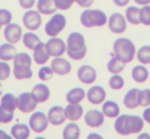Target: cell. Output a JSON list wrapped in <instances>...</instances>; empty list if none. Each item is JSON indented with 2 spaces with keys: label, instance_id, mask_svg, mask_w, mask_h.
<instances>
[{
  "label": "cell",
  "instance_id": "5b68a950",
  "mask_svg": "<svg viewBox=\"0 0 150 139\" xmlns=\"http://www.w3.org/2000/svg\"><path fill=\"white\" fill-rule=\"evenodd\" d=\"M107 20V15L100 9H86L80 15V23L86 28L103 27Z\"/></svg>",
  "mask_w": 150,
  "mask_h": 139
},
{
  "label": "cell",
  "instance_id": "7a4b0ae2",
  "mask_svg": "<svg viewBox=\"0 0 150 139\" xmlns=\"http://www.w3.org/2000/svg\"><path fill=\"white\" fill-rule=\"evenodd\" d=\"M86 39L79 32H72L67 38V54L74 60H81L86 54Z\"/></svg>",
  "mask_w": 150,
  "mask_h": 139
},
{
  "label": "cell",
  "instance_id": "cb8c5ba5",
  "mask_svg": "<svg viewBox=\"0 0 150 139\" xmlns=\"http://www.w3.org/2000/svg\"><path fill=\"white\" fill-rule=\"evenodd\" d=\"M57 6L54 4V0H38L37 10L44 15H52L57 11Z\"/></svg>",
  "mask_w": 150,
  "mask_h": 139
},
{
  "label": "cell",
  "instance_id": "83f0119b",
  "mask_svg": "<svg viewBox=\"0 0 150 139\" xmlns=\"http://www.w3.org/2000/svg\"><path fill=\"white\" fill-rule=\"evenodd\" d=\"M84 97H86V91L80 87L73 88L66 95V99L69 103H79L84 99Z\"/></svg>",
  "mask_w": 150,
  "mask_h": 139
},
{
  "label": "cell",
  "instance_id": "e0dca14e",
  "mask_svg": "<svg viewBox=\"0 0 150 139\" xmlns=\"http://www.w3.org/2000/svg\"><path fill=\"white\" fill-rule=\"evenodd\" d=\"M88 101L93 104H100L106 99V91L101 86H93L86 92Z\"/></svg>",
  "mask_w": 150,
  "mask_h": 139
},
{
  "label": "cell",
  "instance_id": "f907efd6",
  "mask_svg": "<svg viewBox=\"0 0 150 139\" xmlns=\"http://www.w3.org/2000/svg\"><path fill=\"white\" fill-rule=\"evenodd\" d=\"M1 94H2V85L0 83V96H1Z\"/></svg>",
  "mask_w": 150,
  "mask_h": 139
},
{
  "label": "cell",
  "instance_id": "681fc988",
  "mask_svg": "<svg viewBox=\"0 0 150 139\" xmlns=\"http://www.w3.org/2000/svg\"><path fill=\"white\" fill-rule=\"evenodd\" d=\"M92 137H96V135H88V138H92ZM97 137L102 138V136H100V135H97Z\"/></svg>",
  "mask_w": 150,
  "mask_h": 139
},
{
  "label": "cell",
  "instance_id": "30bf717a",
  "mask_svg": "<svg viewBox=\"0 0 150 139\" xmlns=\"http://www.w3.org/2000/svg\"><path fill=\"white\" fill-rule=\"evenodd\" d=\"M108 27L112 33L122 34L127 30V19L119 13H112L108 20Z\"/></svg>",
  "mask_w": 150,
  "mask_h": 139
},
{
  "label": "cell",
  "instance_id": "8d00e7d4",
  "mask_svg": "<svg viewBox=\"0 0 150 139\" xmlns=\"http://www.w3.org/2000/svg\"><path fill=\"white\" fill-rule=\"evenodd\" d=\"M11 75V66L6 61H0V81L6 80Z\"/></svg>",
  "mask_w": 150,
  "mask_h": 139
},
{
  "label": "cell",
  "instance_id": "74e56055",
  "mask_svg": "<svg viewBox=\"0 0 150 139\" xmlns=\"http://www.w3.org/2000/svg\"><path fill=\"white\" fill-rule=\"evenodd\" d=\"M140 105L144 106V108H147L150 105V89L141 90L140 92Z\"/></svg>",
  "mask_w": 150,
  "mask_h": 139
},
{
  "label": "cell",
  "instance_id": "6da1fadb",
  "mask_svg": "<svg viewBox=\"0 0 150 139\" xmlns=\"http://www.w3.org/2000/svg\"><path fill=\"white\" fill-rule=\"evenodd\" d=\"M144 128V120L135 115H121L116 118L114 129L120 135L138 134Z\"/></svg>",
  "mask_w": 150,
  "mask_h": 139
},
{
  "label": "cell",
  "instance_id": "f35d334b",
  "mask_svg": "<svg viewBox=\"0 0 150 139\" xmlns=\"http://www.w3.org/2000/svg\"><path fill=\"white\" fill-rule=\"evenodd\" d=\"M13 20V15L7 9H0V26H6Z\"/></svg>",
  "mask_w": 150,
  "mask_h": 139
},
{
  "label": "cell",
  "instance_id": "9a60e30c",
  "mask_svg": "<svg viewBox=\"0 0 150 139\" xmlns=\"http://www.w3.org/2000/svg\"><path fill=\"white\" fill-rule=\"evenodd\" d=\"M104 114L98 110H91L84 116V122L88 127L97 128L100 127L104 123Z\"/></svg>",
  "mask_w": 150,
  "mask_h": 139
},
{
  "label": "cell",
  "instance_id": "816d5d0a",
  "mask_svg": "<svg viewBox=\"0 0 150 139\" xmlns=\"http://www.w3.org/2000/svg\"><path fill=\"white\" fill-rule=\"evenodd\" d=\"M0 29H1V26H0Z\"/></svg>",
  "mask_w": 150,
  "mask_h": 139
},
{
  "label": "cell",
  "instance_id": "7dc6e473",
  "mask_svg": "<svg viewBox=\"0 0 150 139\" xmlns=\"http://www.w3.org/2000/svg\"><path fill=\"white\" fill-rule=\"evenodd\" d=\"M137 4H140V5H147L150 3V0H134Z\"/></svg>",
  "mask_w": 150,
  "mask_h": 139
},
{
  "label": "cell",
  "instance_id": "4dcf8cb0",
  "mask_svg": "<svg viewBox=\"0 0 150 139\" xmlns=\"http://www.w3.org/2000/svg\"><path fill=\"white\" fill-rule=\"evenodd\" d=\"M125 19L132 25H139L140 22V8L137 6H129L125 10Z\"/></svg>",
  "mask_w": 150,
  "mask_h": 139
},
{
  "label": "cell",
  "instance_id": "1f68e13d",
  "mask_svg": "<svg viewBox=\"0 0 150 139\" xmlns=\"http://www.w3.org/2000/svg\"><path fill=\"white\" fill-rule=\"evenodd\" d=\"M40 38L38 37L36 34L32 33V32H28L23 36V44L28 48V49L33 50L36 47L37 44L40 43Z\"/></svg>",
  "mask_w": 150,
  "mask_h": 139
},
{
  "label": "cell",
  "instance_id": "836d02e7",
  "mask_svg": "<svg viewBox=\"0 0 150 139\" xmlns=\"http://www.w3.org/2000/svg\"><path fill=\"white\" fill-rule=\"evenodd\" d=\"M125 85V80L118 74H113L112 77L109 79V86L113 90H120Z\"/></svg>",
  "mask_w": 150,
  "mask_h": 139
},
{
  "label": "cell",
  "instance_id": "ffe728a7",
  "mask_svg": "<svg viewBox=\"0 0 150 139\" xmlns=\"http://www.w3.org/2000/svg\"><path fill=\"white\" fill-rule=\"evenodd\" d=\"M83 115V108L79 103H69L65 108V116L66 119L75 122L79 120Z\"/></svg>",
  "mask_w": 150,
  "mask_h": 139
},
{
  "label": "cell",
  "instance_id": "b9f144b4",
  "mask_svg": "<svg viewBox=\"0 0 150 139\" xmlns=\"http://www.w3.org/2000/svg\"><path fill=\"white\" fill-rule=\"evenodd\" d=\"M19 3L21 7L25 9H30L35 4V0H19Z\"/></svg>",
  "mask_w": 150,
  "mask_h": 139
},
{
  "label": "cell",
  "instance_id": "8992f818",
  "mask_svg": "<svg viewBox=\"0 0 150 139\" xmlns=\"http://www.w3.org/2000/svg\"><path fill=\"white\" fill-rule=\"evenodd\" d=\"M66 17H65L64 15L62 13H56L52 17V19L46 23L45 25V33L47 36H50V37H56L58 36L63 30L66 27Z\"/></svg>",
  "mask_w": 150,
  "mask_h": 139
},
{
  "label": "cell",
  "instance_id": "484cf974",
  "mask_svg": "<svg viewBox=\"0 0 150 139\" xmlns=\"http://www.w3.org/2000/svg\"><path fill=\"white\" fill-rule=\"evenodd\" d=\"M132 77L133 80L137 83H144L147 81L148 77H149V72L144 66H136L135 68L132 70Z\"/></svg>",
  "mask_w": 150,
  "mask_h": 139
},
{
  "label": "cell",
  "instance_id": "4316f807",
  "mask_svg": "<svg viewBox=\"0 0 150 139\" xmlns=\"http://www.w3.org/2000/svg\"><path fill=\"white\" fill-rule=\"evenodd\" d=\"M11 133L16 139H26L30 136V128L26 124H16L11 127Z\"/></svg>",
  "mask_w": 150,
  "mask_h": 139
},
{
  "label": "cell",
  "instance_id": "7bdbcfd3",
  "mask_svg": "<svg viewBox=\"0 0 150 139\" xmlns=\"http://www.w3.org/2000/svg\"><path fill=\"white\" fill-rule=\"evenodd\" d=\"M75 2L77 3L79 6L88 8V7H90L94 3V0H75Z\"/></svg>",
  "mask_w": 150,
  "mask_h": 139
},
{
  "label": "cell",
  "instance_id": "e575fe53",
  "mask_svg": "<svg viewBox=\"0 0 150 139\" xmlns=\"http://www.w3.org/2000/svg\"><path fill=\"white\" fill-rule=\"evenodd\" d=\"M140 22L144 26H150V5H144L140 9Z\"/></svg>",
  "mask_w": 150,
  "mask_h": 139
},
{
  "label": "cell",
  "instance_id": "ee69618b",
  "mask_svg": "<svg viewBox=\"0 0 150 139\" xmlns=\"http://www.w3.org/2000/svg\"><path fill=\"white\" fill-rule=\"evenodd\" d=\"M143 120L150 124V108H147L143 112Z\"/></svg>",
  "mask_w": 150,
  "mask_h": 139
},
{
  "label": "cell",
  "instance_id": "277c9868",
  "mask_svg": "<svg viewBox=\"0 0 150 139\" xmlns=\"http://www.w3.org/2000/svg\"><path fill=\"white\" fill-rule=\"evenodd\" d=\"M113 52L118 59H120L125 64H129L135 57V44L129 38H118L113 44Z\"/></svg>",
  "mask_w": 150,
  "mask_h": 139
},
{
  "label": "cell",
  "instance_id": "f1b7e54d",
  "mask_svg": "<svg viewBox=\"0 0 150 139\" xmlns=\"http://www.w3.org/2000/svg\"><path fill=\"white\" fill-rule=\"evenodd\" d=\"M63 137L65 139H78L80 137V128L77 124L70 123L64 128Z\"/></svg>",
  "mask_w": 150,
  "mask_h": 139
},
{
  "label": "cell",
  "instance_id": "ab89813d",
  "mask_svg": "<svg viewBox=\"0 0 150 139\" xmlns=\"http://www.w3.org/2000/svg\"><path fill=\"white\" fill-rule=\"evenodd\" d=\"M74 2L75 0H54V4H56L57 8L61 9V10L69 9Z\"/></svg>",
  "mask_w": 150,
  "mask_h": 139
},
{
  "label": "cell",
  "instance_id": "c3c4849f",
  "mask_svg": "<svg viewBox=\"0 0 150 139\" xmlns=\"http://www.w3.org/2000/svg\"><path fill=\"white\" fill-rule=\"evenodd\" d=\"M144 137H145V138H150V136L147 134V133H144L143 135H140V136L138 137V138H144Z\"/></svg>",
  "mask_w": 150,
  "mask_h": 139
},
{
  "label": "cell",
  "instance_id": "8fae6325",
  "mask_svg": "<svg viewBox=\"0 0 150 139\" xmlns=\"http://www.w3.org/2000/svg\"><path fill=\"white\" fill-rule=\"evenodd\" d=\"M41 15L39 11L36 10H28L23 15V24L27 29L31 31L38 30L41 26Z\"/></svg>",
  "mask_w": 150,
  "mask_h": 139
},
{
  "label": "cell",
  "instance_id": "3957f363",
  "mask_svg": "<svg viewBox=\"0 0 150 139\" xmlns=\"http://www.w3.org/2000/svg\"><path fill=\"white\" fill-rule=\"evenodd\" d=\"M13 75L16 79L24 80L30 79L33 76V72L30 68L32 64V58L26 52L17 53L13 57Z\"/></svg>",
  "mask_w": 150,
  "mask_h": 139
},
{
  "label": "cell",
  "instance_id": "603a6c76",
  "mask_svg": "<svg viewBox=\"0 0 150 139\" xmlns=\"http://www.w3.org/2000/svg\"><path fill=\"white\" fill-rule=\"evenodd\" d=\"M16 54H17V49L11 43L7 42L0 45V59L1 60L3 61L13 60Z\"/></svg>",
  "mask_w": 150,
  "mask_h": 139
},
{
  "label": "cell",
  "instance_id": "9c48e42d",
  "mask_svg": "<svg viewBox=\"0 0 150 139\" xmlns=\"http://www.w3.org/2000/svg\"><path fill=\"white\" fill-rule=\"evenodd\" d=\"M18 100V108L21 110L22 112H33L37 106V101L33 98L31 93L29 92H24L21 93L17 97Z\"/></svg>",
  "mask_w": 150,
  "mask_h": 139
},
{
  "label": "cell",
  "instance_id": "44dd1931",
  "mask_svg": "<svg viewBox=\"0 0 150 139\" xmlns=\"http://www.w3.org/2000/svg\"><path fill=\"white\" fill-rule=\"evenodd\" d=\"M33 58L34 61L37 64H44L50 58V54H48L47 50L45 47V43H41L36 45V47L33 49Z\"/></svg>",
  "mask_w": 150,
  "mask_h": 139
},
{
  "label": "cell",
  "instance_id": "7c38bea8",
  "mask_svg": "<svg viewBox=\"0 0 150 139\" xmlns=\"http://www.w3.org/2000/svg\"><path fill=\"white\" fill-rule=\"evenodd\" d=\"M77 77L79 81L86 85L93 84L97 79V72L92 66L88 64H83L78 68Z\"/></svg>",
  "mask_w": 150,
  "mask_h": 139
},
{
  "label": "cell",
  "instance_id": "f546056e",
  "mask_svg": "<svg viewBox=\"0 0 150 139\" xmlns=\"http://www.w3.org/2000/svg\"><path fill=\"white\" fill-rule=\"evenodd\" d=\"M125 64L123 61H121L120 59L116 57V56H112L110 58V60L107 64V70L108 72H110L111 74H119L125 70Z\"/></svg>",
  "mask_w": 150,
  "mask_h": 139
},
{
  "label": "cell",
  "instance_id": "bcb514c9",
  "mask_svg": "<svg viewBox=\"0 0 150 139\" xmlns=\"http://www.w3.org/2000/svg\"><path fill=\"white\" fill-rule=\"evenodd\" d=\"M0 139H11V136L6 134V132L0 130Z\"/></svg>",
  "mask_w": 150,
  "mask_h": 139
},
{
  "label": "cell",
  "instance_id": "d590c367",
  "mask_svg": "<svg viewBox=\"0 0 150 139\" xmlns=\"http://www.w3.org/2000/svg\"><path fill=\"white\" fill-rule=\"evenodd\" d=\"M54 77V71L50 66H42L38 72V78L42 81H48Z\"/></svg>",
  "mask_w": 150,
  "mask_h": 139
},
{
  "label": "cell",
  "instance_id": "2e32d148",
  "mask_svg": "<svg viewBox=\"0 0 150 139\" xmlns=\"http://www.w3.org/2000/svg\"><path fill=\"white\" fill-rule=\"evenodd\" d=\"M48 122L52 125L54 126H59L62 125L66 120V116H65V108L60 105H54L48 110L47 114Z\"/></svg>",
  "mask_w": 150,
  "mask_h": 139
},
{
  "label": "cell",
  "instance_id": "ba28073f",
  "mask_svg": "<svg viewBox=\"0 0 150 139\" xmlns=\"http://www.w3.org/2000/svg\"><path fill=\"white\" fill-rule=\"evenodd\" d=\"M45 47L50 56L60 57L66 52L67 46L61 38L52 37L45 43Z\"/></svg>",
  "mask_w": 150,
  "mask_h": 139
},
{
  "label": "cell",
  "instance_id": "5bb4252c",
  "mask_svg": "<svg viewBox=\"0 0 150 139\" xmlns=\"http://www.w3.org/2000/svg\"><path fill=\"white\" fill-rule=\"evenodd\" d=\"M50 68L54 71V73L58 74L60 76L67 75L71 72V64L67 59L63 57H54L52 60Z\"/></svg>",
  "mask_w": 150,
  "mask_h": 139
},
{
  "label": "cell",
  "instance_id": "f6af8a7d",
  "mask_svg": "<svg viewBox=\"0 0 150 139\" xmlns=\"http://www.w3.org/2000/svg\"><path fill=\"white\" fill-rule=\"evenodd\" d=\"M113 2L117 5V6H120V7H123L129 2V0H113Z\"/></svg>",
  "mask_w": 150,
  "mask_h": 139
},
{
  "label": "cell",
  "instance_id": "d6a6232c",
  "mask_svg": "<svg viewBox=\"0 0 150 139\" xmlns=\"http://www.w3.org/2000/svg\"><path fill=\"white\" fill-rule=\"evenodd\" d=\"M137 58L141 64H150V45H144L138 50Z\"/></svg>",
  "mask_w": 150,
  "mask_h": 139
},
{
  "label": "cell",
  "instance_id": "4fadbf2b",
  "mask_svg": "<svg viewBox=\"0 0 150 139\" xmlns=\"http://www.w3.org/2000/svg\"><path fill=\"white\" fill-rule=\"evenodd\" d=\"M22 28L20 27L18 24H11L6 25L4 29V38L6 39L7 42L11 44H16L21 40V38L23 37L22 35Z\"/></svg>",
  "mask_w": 150,
  "mask_h": 139
},
{
  "label": "cell",
  "instance_id": "ac0fdd59",
  "mask_svg": "<svg viewBox=\"0 0 150 139\" xmlns=\"http://www.w3.org/2000/svg\"><path fill=\"white\" fill-rule=\"evenodd\" d=\"M140 92L141 90L138 88H133L129 90L123 98V104L129 110H133L140 105Z\"/></svg>",
  "mask_w": 150,
  "mask_h": 139
},
{
  "label": "cell",
  "instance_id": "60d3db41",
  "mask_svg": "<svg viewBox=\"0 0 150 139\" xmlns=\"http://www.w3.org/2000/svg\"><path fill=\"white\" fill-rule=\"evenodd\" d=\"M13 115H15V112H6V110H2V108H0V123L7 124V123L11 122L13 119Z\"/></svg>",
  "mask_w": 150,
  "mask_h": 139
},
{
  "label": "cell",
  "instance_id": "52a82bcc",
  "mask_svg": "<svg viewBox=\"0 0 150 139\" xmlns=\"http://www.w3.org/2000/svg\"><path fill=\"white\" fill-rule=\"evenodd\" d=\"M47 116L41 112H35L29 119V126L35 133H42L48 126Z\"/></svg>",
  "mask_w": 150,
  "mask_h": 139
},
{
  "label": "cell",
  "instance_id": "7402d4cb",
  "mask_svg": "<svg viewBox=\"0 0 150 139\" xmlns=\"http://www.w3.org/2000/svg\"><path fill=\"white\" fill-rule=\"evenodd\" d=\"M0 108L2 110L9 112H15V110L18 108V100L17 97L13 93H6L1 97Z\"/></svg>",
  "mask_w": 150,
  "mask_h": 139
},
{
  "label": "cell",
  "instance_id": "d4e9b609",
  "mask_svg": "<svg viewBox=\"0 0 150 139\" xmlns=\"http://www.w3.org/2000/svg\"><path fill=\"white\" fill-rule=\"evenodd\" d=\"M102 110L104 116L108 117L110 119L113 118H117L119 116V105L116 103V102L112 101V100H108V101H105L103 103L102 106Z\"/></svg>",
  "mask_w": 150,
  "mask_h": 139
},
{
  "label": "cell",
  "instance_id": "d6986e66",
  "mask_svg": "<svg viewBox=\"0 0 150 139\" xmlns=\"http://www.w3.org/2000/svg\"><path fill=\"white\" fill-rule=\"evenodd\" d=\"M31 94L38 103V102L47 101L50 96V88L46 85H44V84H36L33 87V89H32Z\"/></svg>",
  "mask_w": 150,
  "mask_h": 139
}]
</instances>
